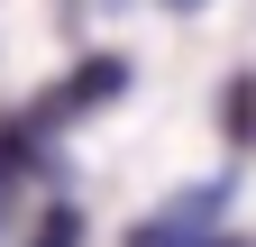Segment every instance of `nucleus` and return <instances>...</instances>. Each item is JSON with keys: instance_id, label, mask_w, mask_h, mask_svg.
<instances>
[{"instance_id": "1", "label": "nucleus", "mask_w": 256, "mask_h": 247, "mask_svg": "<svg viewBox=\"0 0 256 247\" xmlns=\"http://www.w3.org/2000/svg\"><path fill=\"white\" fill-rule=\"evenodd\" d=\"M229 138H238V146L256 138V82H229Z\"/></svg>"}, {"instance_id": "2", "label": "nucleus", "mask_w": 256, "mask_h": 247, "mask_svg": "<svg viewBox=\"0 0 256 247\" xmlns=\"http://www.w3.org/2000/svg\"><path fill=\"white\" fill-rule=\"evenodd\" d=\"M174 10H192V0H174Z\"/></svg>"}]
</instances>
